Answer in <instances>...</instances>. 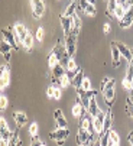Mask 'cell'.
<instances>
[{
	"instance_id": "6da1fadb",
	"label": "cell",
	"mask_w": 133,
	"mask_h": 146,
	"mask_svg": "<svg viewBox=\"0 0 133 146\" xmlns=\"http://www.w3.org/2000/svg\"><path fill=\"white\" fill-rule=\"evenodd\" d=\"M52 52L58 56V59H59V62L64 65V67H66V64H68V61H70V55H68V52H66V49H65V45L64 44H61V42H58L55 46H54V49H52Z\"/></svg>"
},
{
	"instance_id": "7a4b0ae2",
	"label": "cell",
	"mask_w": 133,
	"mask_h": 146,
	"mask_svg": "<svg viewBox=\"0 0 133 146\" xmlns=\"http://www.w3.org/2000/svg\"><path fill=\"white\" fill-rule=\"evenodd\" d=\"M64 45H65V49H66V52H68V55H70V56H74L75 49H77V36H75L74 33L66 35Z\"/></svg>"
},
{
	"instance_id": "3957f363",
	"label": "cell",
	"mask_w": 133,
	"mask_h": 146,
	"mask_svg": "<svg viewBox=\"0 0 133 146\" xmlns=\"http://www.w3.org/2000/svg\"><path fill=\"white\" fill-rule=\"evenodd\" d=\"M13 28H15L13 31H15V35H16L17 44L22 45V44H23V40L26 39V36L29 35V31H28V28L25 25H22V23H16Z\"/></svg>"
},
{
	"instance_id": "277c9868",
	"label": "cell",
	"mask_w": 133,
	"mask_h": 146,
	"mask_svg": "<svg viewBox=\"0 0 133 146\" xmlns=\"http://www.w3.org/2000/svg\"><path fill=\"white\" fill-rule=\"evenodd\" d=\"M77 94H78L80 100L82 101L84 107L87 109L88 104H90V98H91V97H96V96H97V91H96V90H88V91H85V90H82V88H77Z\"/></svg>"
},
{
	"instance_id": "5b68a950",
	"label": "cell",
	"mask_w": 133,
	"mask_h": 146,
	"mask_svg": "<svg viewBox=\"0 0 133 146\" xmlns=\"http://www.w3.org/2000/svg\"><path fill=\"white\" fill-rule=\"evenodd\" d=\"M31 6H32L33 17L41 19L43 13H45V3H43V0H31Z\"/></svg>"
},
{
	"instance_id": "8992f818",
	"label": "cell",
	"mask_w": 133,
	"mask_h": 146,
	"mask_svg": "<svg viewBox=\"0 0 133 146\" xmlns=\"http://www.w3.org/2000/svg\"><path fill=\"white\" fill-rule=\"evenodd\" d=\"M94 119V127H96V133L98 135V136H101L103 133H104V119H106V113L101 110L96 117H93Z\"/></svg>"
},
{
	"instance_id": "52a82bcc",
	"label": "cell",
	"mask_w": 133,
	"mask_h": 146,
	"mask_svg": "<svg viewBox=\"0 0 133 146\" xmlns=\"http://www.w3.org/2000/svg\"><path fill=\"white\" fill-rule=\"evenodd\" d=\"M87 114V109L84 107V104H82V101L80 100V97L77 98V101H75V104L72 106V116L75 117V119H82L84 116Z\"/></svg>"
},
{
	"instance_id": "ba28073f",
	"label": "cell",
	"mask_w": 133,
	"mask_h": 146,
	"mask_svg": "<svg viewBox=\"0 0 133 146\" xmlns=\"http://www.w3.org/2000/svg\"><path fill=\"white\" fill-rule=\"evenodd\" d=\"M9 84H10V71H9V67L5 64L0 68V86H2V90L6 88Z\"/></svg>"
},
{
	"instance_id": "9c48e42d",
	"label": "cell",
	"mask_w": 133,
	"mask_h": 146,
	"mask_svg": "<svg viewBox=\"0 0 133 146\" xmlns=\"http://www.w3.org/2000/svg\"><path fill=\"white\" fill-rule=\"evenodd\" d=\"M2 36H3V39H6L7 42L15 48V51H17V48H19V44H17V40H16V35H15V31H12V29H3L2 31Z\"/></svg>"
},
{
	"instance_id": "30bf717a",
	"label": "cell",
	"mask_w": 133,
	"mask_h": 146,
	"mask_svg": "<svg viewBox=\"0 0 133 146\" xmlns=\"http://www.w3.org/2000/svg\"><path fill=\"white\" fill-rule=\"evenodd\" d=\"M132 23H133V6H130V9L124 13V16L119 20V26L123 28V29H126V28H129Z\"/></svg>"
},
{
	"instance_id": "8fae6325",
	"label": "cell",
	"mask_w": 133,
	"mask_h": 146,
	"mask_svg": "<svg viewBox=\"0 0 133 146\" xmlns=\"http://www.w3.org/2000/svg\"><path fill=\"white\" fill-rule=\"evenodd\" d=\"M59 22H61V26H62V31H64V35H70L71 31H72V16L71 17H66V16H59Z\"/></svg>"
},
{
	"instance_id": "7c38bea8",
	"label": "cell",
	"mask_w": 133,
	"mask_h": 146,
	"mask_svg": "<svg viewBox=\"0 0 133 146\" xmlns=\"http://www.w3.org/2000/svg\"><path fill=\"white\" fill-rule=\"evenodd\" d=\"M13 132H10L9 126H7V121L5 117L0 119V139H3V140H9L10 136H12Z\"/></svg>"
},
{
	"instance_id": "4fadbf2b",
	"label": "cell",
	"mask_w": 133,
	"mask_h": 146,
	"mask_svg": "<svg viewBox=\"0 0 133 146\" xmlns=\"http://www.w3.org/2000/svg\"><path fill=\"white\" fill-rule=\"evenodd\" d=\"M70 136V130H68V127H66V129H57V130H54L51 135H49V137L52 139V140H65L66 137H68Z\"/></svg>"
},
{
	"instance_id": "5bb4252c",
	"label": "cell",
	"mask_w": 133,
	"mask_h": 146,
	"mask_svg": "<svg viewBox=\"0 0 133 146\" xmlns=\"http://www.w3.org/2000/svg\"><path fill=\"white\" fill-rule=\"evenodd\" d=\"M122 58H123V56H122V54H120V51H119L116 42H113V44H112V62H113V67H114V68L120 67Z\"/></svg>"
},
{
	"instance_id": "9a60e30c",
	"label": "cell",
	"mask_w": 133,
	"mask_h": 146,
	"mask_svg": "<svg viewBox=\"0 0 133 146\" xmlns=\"http://www.w3.org/2000/svg\"><path fill=\"white\" fill-rule=\"evenodd\" d=\"M54 117H55V120H57V124H58L59 129H66V127H68V121L65 120V116H64V113L61 111V109H57V110H55Z\"/></svg>"
},
{
	"instance_id": "2e32d148",
	"label": "cell",
	"mask_w": 133,
	"mask_h": 146,
	"mask_svg": "<svg viewBox=\"0 0 133 146\" xmlns=\"http://www.w3.org/2000/svg\"><path fill=\"white\" fill-rule=\"evenodd\" d=\"M13 49V46L7 42L6 39H2V42H0V51H2V55L5 56L6 62L10 61V51Z\"/></svg>"
},
{
	"instance_id": "e0dca14e",
	"label": "cell",
	"mask_w": 133,
	"mask_h": 146,
	"mask_svg": "<svg viewBox=\"0 0 133 146\" xmlns=\"http://www.w3.org/2000/svg\"><path fill=\"white\" fill-rule=\"evenodd\" d=\"M103 97H104V101L107 104V107H113V103H114V98H116V90L108 88V90L103 91Z\"/></svg>"
},
{
	"instance_id": "ac0fdd59",
	"label": "cell",
	"mask_w": 133,
	"mask_h": 146,
	"mask_svg": "<svg viewBox=\"0 0 133 146\" xmlns=\"http://www.w3.org/2000/svg\"><path fill=\"white\" fill-rule=\"evenodd\" d=\"M13 119H15V123H16V127L20 129L22 126H25L26 121H28V117L23 111H13Z\"/></svg>"
},
{
	"instance_id": "d6986e66",
	"label": "cell",
	"mask_w": 133,
	"mask_h": 146,
	"mask_svg": "<svg viewBox=\"0 0 133 146\" xmlns=\"http://www.w3.org/2000/svg\"><path fill=\"white\" fill-rule=\"evenodd\" d=\"M87 111H88V114H90L91 117H96L101 111L100 107H98V103H97L96 97H91L90 98V104H88V107H87Z\"/></svg>"
},
{
	"instance_id": "ffe728a7",
	"label": "cell",
	"mask_w": 133,
	"mask_h": 146,
	"mask_svg": "<svg viewBox=\"0 0 133 146\" xmlns=\"http://www.w3.org/2000/svg\"><path fill=\"white\" fill-rule=\"evenodd\" d=\"M116 45H117V48H119V51H120V54H122V56L127 61V62H130V61H133L132 59V51L123 44V42H116Z\"/></svg>"
},
{
	"instance_id": "44dd1931",
	"label": "cell",
	"mask_w": 133,
	"mask_h": 146,
	"mask_svg": "<svg viewBox=\"0 0 133 146\" xmlns=\"http://www.w3.org/2000/svg\"><path fill=\"white\" fill-rule=\"evenodd\" d=\"M81 28H82V22H81L80 16H77V13L72 15V31H71V33H74L75 36H78Z\"/></svg>"
},
{
	"instance_id": "7402d4cb",
	"label": "cell",
	"mask_w": 133,
	"mask_h": 146,
	"mask_svg": "<svg viewBox=\"0 0 133 146\" xmlns=\"http://www.w3.org/2000/svg\"><path fill=\"white\" fill-rule=\"evenodd\" d=\"M116 7H117V2H116V0H107V10H106V15H107L108 17H114Z\"/></svg>"
},
{
	"instance_id": "603a6c76",
	"label": "cell",
	"mask_w": 133,
	"mask_h": 146,
	"mask_svg": "<svg viewBox=\"0 0 133 146\" xmlns=\"http://www.w3.org/2000/svg\"><path fill=\"white\" fill-rule=\"evenodd\" d=\"M114 84H116V81L113 78H110V77L103 78V81H101V93L108 90V88H114Z\"/></svg>"
},
{
	"instance_id": "cb8c5ba5",
	"label": "cell",
	"mask_w": 133,
	"mask_h": 146,
	"mask_svg": "<svg viewBox=\"0 0 133 146\" xmlns=\"http://www.w3.org/2000/svg\"><path fill=\"white\" fill-rule=\"evenodd\" d=\"M52 71V78H57V80H59L62 75H65V72H66V70H65V67L62 65V64H58L54 70H51Z\"/></svg>"
},
{
	"instance_id": "d4e9b609",
	"label": "cell",
	"mask_w": 133,
	"mask_h": 146,
	"mask_svg": "<svg viewBox=\"0 0 133 146\" xmlns=\"http://www.w3.org/2000/svg\"><path fill=\"white\" fill-rule=\"evenodd\" d=\"M112 123H113V114L110 110L106 111V119H104V133H107L112 129Z\"/></svg>"
},
{
	"instance_id": "484cf974",
	"label": "cell",
	"mask_w": 133,
	"mask_h": 146,
	"mask_svg": "<svg viewBox=\"0 0 133 146\" xmlns=\"http://www.w3.org/2000/svg\"><path fill=\"white\" fill-rule=\"evenodd\" d=\"M47 61H48V67H49V70H54V68H55L58 64H61L59 59H58V56H57L54 52H51V54L48 55Z\"/></svg>"
},
{
	"instance_id": "4316f807",
	"label": "cell",
	"mask_w": 133,
	"mask_h": 146,
	"mask_svg": "<svg viewBox=\"0 0 133 146\" xmlns=\"http://www.w3.org/2000/svg\"><path fill=\"white\" fill-rule=\"evenodd\" d=\"M82 80H84V72H82V70H80L78 71V74L74 77V80H72V87L77 90V88H80L81 87V84H82Z\"/></svg>"
},
{
	"instance_id": "83f0119b",
	"label": "cell",
	"mask_w": 133,
	"mask_h": 146,
	"mask_svg": "<svg viewBox=\"0 0 133 146\" xmlns=\"http://www.w3.org/2000/svg\"><path fill=\"white\" fill-rule=\"evenodd\" d=\"M75 12H77V2H75V0H72V2L66 6V9H65V12H64V16L71 17L72 15H75Z\"/></svg>"
},
{
	"instance_id": "f1b7e54d",
	"label": "cell",
	"mask_w": 133,
	"mask_h": 146,
	"mask_svg": "<svg viewBox=\"0 0 133 146\" xmlns=\"http://www.w3.org/2000/svg\"><path fill=\"white\" fill-rule=\"evenodd\" d=\"M33 40H35V39H33V38L31 36V33H29V35L26 36V39L23 40V44H22V46H23L26 51H31V49L33 48Z\"/></svg>"
},
{
	"instance_id": "f546056e",
	"label": "cell",
	"mask_w": 133,
	"mask_h": 146,
	"mask_svg": "<svg viewBox=\"0 0 133 146\" xmlns=\"http://www.w3.org/2000/svg\"><path fill=\"white\" fill-rule=\"evenodd\" d=\"M108 136H110V142H113V143H120V136L116 130L113 129H110L108 130Z\"/></svg>"
},
{
	"instance_id": "4dcf8cb0",
	"label": "cell",
	"mask_w": 133,
	"mask_h": 146,
	"mask_svg": "<svg viewBox=\"0 0 133 146\" xmlns=\"http://www.w3.org/2000/svg\"><path fill=\"white\" fill-rule=\"evenodd\" d=\"M84 15H87V16H96L97 15V9H96V5H88L87 7H85V10H84Z\"/></svg>"
},
{
	"instance_id": "1f68e13d",
	"label": "cell",
	"mask_w": 133,
	"mask_h": 146,
	"mask_svg": "<svg viewBox=\"0 0 133 146\" xmlns=\"http://www.w3.org/2000/svg\"><path fill=\"white\" fill-rule=\"evenodd\" d=\"M126 113L133 119V101H132V98H130V97H127V98H126Z\"/></svg>"
},
{
	"instance_id": "d6a6232c",
	"label": "cell",
	"mask_w": 133,
	"mask_h": 146,
	"mask_svg": "<svg viewBox=\"0 0 133 146\" xmlns=\"http://www.w3.org/2000/svg\"><path fill=\"white\" fill-rule=\"evenodd\" d=\"M124 78H127L129 81H133V61H130L127 64V70H126Z\"/></svg>"
},
{
	"instance_id": "836d02e7",
	"label": "cell",
	"mask_w": 133,
	"mask_h": 146,
	"mask_svg": "<svg viewBox=\"0 0 133 146\" xmlns=\"http://www.w3.org/2000/svg\"><path fill=\"white\" fill-rule=\"evenodd\" d=\"M43 36H45V31H43V28H42V26H39V28L36 29V32H35V39L41 44L42 40H43Z\"/></svg>"
},
{
	"instance_id": "e575fe53",
	"label": "cell",
	"mask_w": 133,
	"mask_h": 146,
	"mask_svg": "<svg viewBox=\"0 0 133 146\" xmlns=\"http://www.w3.org/2000/svg\"><path fill=\"white\" fill-rule=\"evenodd\" d=\"M71 84V81H70V78L66 77V72H65V75H62L61 78H59V87L61 88H65V87H68Z\"/></svg>"
},
{
	"instance_id": "d590c367",
	"label": "cell",
	"mask_w": 133,
	"mask_h": 146,
	"mask_svg": "<svg viewBox=\"0 0 133 146\" xmlns=\"http://www.w3.org/2000/svg\"><path fill=\"white\" fill-rule=\"evenodd\" d=\"M80 88H82V90H85V91H88V90H93L91 88V80L88 78V77H84V80H82V84H81V87Z\"/></svg>"
},
{
	"instance_id": "8d00e7d4",
	"label": "cell",
	"mask_w": 133,
	"mask_h": 146,
	"mask_svg": "<svg viewBox=\"0 0 133 146\" xmlns=\"http://www.w3.org/2000/svg\"><path fill=\"white\" fill-rule=\"evenodd\" d=\"M29 133L32 136V139L38 137V123H32L31 126H29Z\"/></svg>"
},
{
	"instance_id": "74e56055",
	"label": "cell",
	"mask_w": 133,
	"mask_h": 146,
	"mask_svg": "<svg viewBox=\"0 0 133 146\" xmlns=\"http://www.w3.org/2000/svg\"><path fill=\"white\" fill-rule=\"evenodd\" d=\"M75 2H77V9H78V10H81L82 13H84L85 7H87L88 5H90V3L87 2V0H75Z\"/></svg>"
},
{
	"instance_id": "f35d334b",
	"label": "cell",
	"mask_w": 133,
	"mask_h": 146,
	"mask_svg": "<svg viewBox=\"0 0 133 146\" xmlns=\"http://www.w3.org/2000/svg\"><path fill=\"white\" fill-rule=\"evenodd\" d=\"M7 104H9V101H7V97L2 94V97H0V109H2V111L7 109Z\"/></svg>"
},
{
	"instance_id": "ab89813d",
	"label": "cell",
	"mask_w": 133,
	"mask_h": 146,
	"mask_svg": "<svg viewBox=\"0 0 133 146\" xmlns=\"http://www.w3.org/2000/svg\"><path fill=\"white\" fill-rule=\"evenodd\" d=\"M122 84H123V88H124V90H127V91H130V90L133 88L132 81H129L127 78H123V82H122Z\"/></svg>"
},
{
	"instance_id": "60d3db41",
	"label": "cell",
	"mask_w": 133,
	"mask_h": 146,
	"mask_svg": "<svg viewBox=\"0 0 133 146\" xmlns=\"http://www.w3.org/2000/svg\"><path fill=\"white\" fill-rule=\"evenodd\" d=\"M62 94H61V88L59 87H55V91H54V100H61Z\"/></svg>"
},
{
	"instance_id": "b9f144b4",
	"label": "cell",
	"mask_w": 133,
	"mask_h": 146,
	"mask_svg": "<svg viewBox=\"0 0 133 146\" xmlns=\"http://www.w3.org/2000/svg\"><path fill=\"white\" fill-rule=\"evenodd\" d=\"M54 91H55V86H49L48 90H47V96L49 98H54Z\"/></svg>"
},
{
	"instance_id": "7bdbcfd3",
	"label": "cell",
	"mask_w": 133,
	"mask_h": 146,
	"mask_svg": "<svg viewBox=\"0 0 133 146\" xmlns=\"http://www.w3.org/2000/svg\"><path fill=\"white\" fill-rule=\"evenodd\" d=\"M103 31H104V33H110V31H112V25H110L108 22H106L103 25Z\"/></svg>"
},
{
	"instance_id": "ee69618b",
	"label": "cell",
	"mask_w": 133,
	"mask_h": 146,
	"mask_svg": "<svg viewBox=\"0 0 133 146\" xmlns=\"http://www.w3.org/2000/svg\"><path fill=\"white\" fill-rule=\"evenodd\" d=\"M43 143L39 140V137H35V139H32V143H31V146H42Z\"/></svg>"
},
{
	"instance_id": "f6af8a7d",
	"label": "cell",
	"mask_w": 133,
	"mask_h": 146,
	"mask_svg": "<svg viewBox=\"0 0 133 146\" xmlns=\"http://www.w3.org/2000/svg\"><path fill=\"white\" fill-rule=\"evenodd\" d=\"M127 140H129V143H130V146H133V132L127 136Z\"/></svg>"
},
{
	"instance_id": "bcb514c9",
	"label": "cell",
	"mask_w": 133,
	"mask_h": 146,
	"mask_svg": "<svg viewBox=\"0 0 133 146\" xmlns=\"http://www.w3.org/2000/svg\"><path fill=\"white\" fill-rule=\"evenodd\" d=\"M117 5H127V0H116Z\"/></svg>"
},
{
	"instance_id": "7dc6e473",
	"label": "cell",
	"mask_w": 133,
	"mask_h": 146,
	"mask_svg": "<svg viewBox=\"0 0 133 146\" xmlns=\"http://www.w3.org/2000/svg\"><path fill=\"white\" fill-rule=\"evenodd\" d=\"M64 142H65V140H57V145H58V146H62Z\"/></svg>"
},
{
	"instance_id": "c3c4849f",
	"label": "cell",
	"mask_w": 133,
	"mask_h": 146,
	"mask_svg": "<svg viewBox=\"0 0 133 146\" xmlns=\"http://www.w3.org/2000/svg\"><path fill=\"white\" fill-rule=\"evenodd\" d=\"M108 146H120V143H113V142H110Z\"/></svg>"
},
{
	"instance_id": "681fc988",
	"label": "cell",
	"mask_w": 133,
	"mask_h": 146,
	"mask_svg": "<svg viewBox=\"0 0 133 146\" xmlns=\"http://www.w3.org/2000/svg\"><path fill=\"white\" fill-rule=\"evenodd\" d=\"M129 93H130V94H129V97H130V98H132V101H133V88H132Z\"/></svg>"
},
{
	"instance_id": "f907efd6",
	"label": "cell",
	"mask_w": 133,
	"mask_h": 146,
	"mask_svg": "<svg viewBox=\"0 0 133 146\" xmlns=\"http://www.w3.org/2000/svg\"><path fill=\"white\" fill-rule=\"evenodd\" d=\"M93 146H101V145H100V140H96V142H94V145H93Z\"/></svg>"
},
{
	"instance_id": "816d5d0a",
	"label": "cell",
	"mask_w": 133,
	"mask_h": 146,
	"mask_svg": "<svg viewBox=\"0 0 133 146\" xmlns=\"http://www.w3.org/2000/svg\"><path fill=\"white\" fill-rule=\"evenodd\" d=\"M127 5L129 6H133V0H127Z\"/></svg>"
},
{
	"instance_id": "f5cc1de1",
	"label": "cell",
	"mask_w": 133,
	"mask_h": 146,
	"mask_svg": "<svg viewBox=\"0 0 133 146\" xmlns=\"http://www.w3.org/2000/svg\"><path fill=\"white\" fill-rule=\"evenodd\" d=\"M88 3H91V5H96V0H87Z\"/></svg>"
},
{
	"instance_id": "db71d44e",
	"label": "cell",
	"mask_w": 133,
	"mask_h": 146,
	"mask_svg": "<svg viewBox=\"0 0 133 146\" xmlns=\"http://www.w3.org/2000/svg\"><path fill=\"white\" fill-rule=\"evenodd\" d=\"M16 146H22V142H20V140H19V142H17V145H16Z\"/></svg>"
},
{
	"instance_id": "11a10c76",
	"label": "cell",
	"mask_w": 133,
	"mask_h": 146,
	"mask_svg": "<svg viewBox=\"0 0 133 146\" xmlns=\"http://www.w3.org/2000/svg\"><path fill=\"white\" fill-rule=\"evenodd\" d=\"M132 59H133V49H132Z\"/></svg>"
},
{
	"instance_id": "9f6ffc18",
	"label": "cell",
	"mask_w": 133,
	"mask_h": 146,
	"mask_svg": "<svg viewBox=\"0 0 133 146\" xmlns=\"http://www.w3.org/2000/svg\"><path fill=\"white\" fill-rule=\"evenodd\" d=\"M132 86H133V81H132Z\"/></svg>"
},
{
	"instance_id": "6f0895ef",
	"label": "cell",
	"mask_w": 133,
	"mask_h": 146,
	"mask_svg": "<svg viewBox=\"0 0 133 146\" xmlns=\"http://www.w3.org/2000/svg\"><path fill=\"white\" fill-rule=\"evenodd\" d=\"M104 2H106V0H104Z\"/></svg>"
}]
</instances>
